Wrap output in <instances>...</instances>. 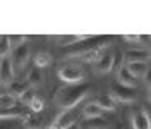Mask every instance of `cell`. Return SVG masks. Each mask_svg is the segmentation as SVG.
<instances>
[{
  "mask_svg": "<svg viewBox=\"0 0 151 129\" xmlns=\"http://www.w3.org/2000/svg\"><path fill=\"white\" fill-rule=\"evenodd\" d=\"M89 83H76V84H67L64 88H60L58 93L55 95V105L62 110L74 109L79 101L86 98V95L89 91Z\"/></svg>",
  "mask_w": 151,
  "mask_h": 129,
  "instance_id": "cell-1",
  "label": "cell"
},
{
  "mask_svg": "<svg viewBox=\"0 0 151 129\" xmlns=\"http://www.w3.org/2000/svg\"><path fill=\"white\" fill-rule=\"evenodd\" d=\"M112 45V40L106 36H89L83 40L81 43L74 45L69 52L65 54V57H83L84 54H89V52H96V50H103L105 46Z\"/></svg>",
  "mask_w": 151,
  "mask_h": 129,
  "instance_id": "cell-2",
  "label": "cell"
},
{
  "mask_svg": "<svg viewBox=\"0 0 151 129\" xmlns=\"http://www.w3.org/2000/svg\"><path fill=\"white\" fill-rule=\"evenodd\" d=\"M110 95H112L115 101H122V103H131L136 100V88L131 86H124L119 81L110 84Z\"/></svg>",
  "mask_w": 151,
  "mask_h": 129,
  "instance_id": "cell-3",
  "label": "cell"
},
{
  "mask_svg": "<svg viewBox=\"0 0 151 129\" xmlns=\"http://www.w3.org/2000/svg\"><path fill=\"white\" fill-rule=\"evenodd\" d=\"M58 78L69 84H76V83H84V72L81 67L77 65H65L62 69H58Z\"/></svg>",
  "mask_w": 151,
  "mask_h": 129,
  "instance_id": "cell-4",
  "label": "cell"
},
{
  "mask_svg": "<svg viewBox=\"0 0 151 129\" xmlns=\"http://www.w3.org/2000/svg\"><path fill=\"white\" fill-rule=\"evenodd\" d=\"M132 129H151V115L144 109H136L131 112Z\"/></svg>",
  "mask_w": 151,
  "mask_h": 129,
  "instance_id": "cell-5",
  "label": "cell"
},
{
  "mask_svg": "<svg viewBox=\"0 0 151 129\" xmlns=\"http://www.w3.org/2000/svg\"><path fill=\"white\" fill-rule=\"evenodd\" d=\"M0 78H2V84L4 86H9L10 83H14L12 79H14V62H12V59H7V57H4L2 59V62H0Z\"/></svg>",
  "mask_w": 151,
  "mask_h": 129,
  "instance_id": "cell-6",
  "label": "cell"
},
{
  "mask_svg": "<svg viewBox=\"0 0 151 129\" xmlns=\"http://www.w3.org/2000/svg\"><path fill=\"white\" fill-rule=\"evenodd\" d=\"M113 62H115V54L113 52H103L101 57L96 60V71L101 74H106L112 71Z\"/></svg>",
  "mask_w": 151,
  "mask_h": 129,
  "instance_id": "cell-7",
  "label": "cell"
},
{
  "mask_svg": "<svg viewBox=\"0 0 151 129\" xmlns=\"http://www.w3.org/2000/svg\"><path fill=\"white\" fill-rule=\"evenodd\" d=\"M28 59H29V48L26 45H21V46H17V48H14L12 62H14L16 67L22 69V67L26 65V62H28Z\"/></svg>",
  "mask_w": 151,
  "mask_h": 129,
  "instance_id": "cell-8",
  "label": "cell"
},
{
  "mask_svg": "<svg viewBox=\"0 0 151 129\" xmlns=\"http://www.w3.org/2000/svg\"><path fill=\"white\" fill-rule=\"evenodd\" d=\"M117 81L120 84H124V86H131V88H136V83H137L136 76L127 69V65L125 67H120L117 71Z\"/></svg>",
  "mask_w": 151,
  "mask_h": 129,
  "instance_id": "cell-9",
  "label": "cell"
},
{
  "mask_svg": "<svg viewBox=\"0 0 151 129\" xmlns=\"http://www.w3.org/2000/svg\"><path fill=\"white\" fill-rule=\"evenodd\" d=\"M150 59V52L146 50H127L125 55H124V60L127 64H134V62H148Z\"/></svg>",
  "mask_w": 151,
  "mask_h": 129,
  "instance_id": "cell-10",
  "label": "cell"
},
{
  "mask_svg": "<svg viewBox=\"0 0 151 129\" xmlns=\"http://www.w3.org/2000/svg\"><path fill=\"white\" fill-rule=\"evenodd\" d=\"M94 103L101 109V110H108V112H113L117 109V101L113 98L112 95H98L94 98Z\"/></svg>",
  "mask_w": 151,
  "mask_h": 129,
  "instance_id": "cell-11",
  "label": "cell"
},
{
  "mask_svg": "<svg viewBox=\"0 0 151 129\" xmlns=\"http://www.w3.org/2000/svg\"><path fill=\"white\" fill-rule=\"evenodd\" d=\"M89 38V35H64V36H58V45L62 46H74L77 43H81L83 40Z\"/></svg>",
  "mask_w": 151,
  "mask_h": 129,
  "instance_id": "cell-12",
  "label": "cell"
},
{
  "mask_svg": "<svg viewBox=\"0 0 151 129\" xmlns=\"http://www.w3.org/2000/svg\"><path fill=\"white\" fill-rule=\"evenodd\" d=\"M43 79H45V76H43V72H41V69L40 67H31L28 72V83L31 84V86H41L43 84Z\"/></svg>",
  "mask_w": 151,
  "mask_h": 129,
  "instance_id": "cell-13",
  "label": "cell"
},
{
  "mask_svg": "<svg viewBox=\"0 0 151 129\" xmlns=\"http://www.w3.org/2000/svg\"><path fill=\"white\" fill-rule=\"evenodd\" d=\"M72 122H74V117H72V115H70L67 110H64L62 114H58V115H57L53 126H55L57 129H67L70 124H72Z\"/></svg>",
  "mask_w": 151,
  "mask_h": 129,
  "instance_id": "cell-14",
  "label": "cell"
},
{
  "mask_svg": "<svg viewBox=\"0 0 151 129\" xmlns=\"http://www.w3.org/2000/svg\"><path fill=\"white\" fill-rule=\"evenodd\" d=\"M7 88H9V90H7V93H9V95H12L14 98H22V96H24V93H28L26 84L21 83V81H14V83H10Z\"/></svg>",
  "mask_w": 151,
  "mask_h": 129,
  "instance_id": "cell-15",
  "label": "cell"
},
{
  "mask_svg": "<svg viewBox=\"0 0 151 129\" xmlns=\"http://www.w3.org/2000/svg\"><path fill=\"white\" fill-rule=\"evenodd\" d=\"M24 115V110H22V107H12V109H2L0 110V117L2 120H7V119H16V117H22Z\"/></svg>",
  "mask_w": 151,
  "mask_h": 129,
  "instance_id": "cell-16",
  "label": "cell"
},
{
  "mask_svg": "<svg viewBox=\"0 0 151 129\" xmlns=\"http://www.w3.org/2000/svg\"><path fill=\"white\" fill-rule=\"evenodd\" d=\"M103 114V110L94 103V101H91V103H88L84 109H83V115H84L86 119H94V117H103L101 115Z\"/></svg>",
  "mask_w": 151,
  "mask_h": 129,
  "instance_id": "cell-17",
  "label": "cell"
},
{
  "mask_svg": "<svg viewBox=\"0 0 151 129\" xmlns=\"http://www.w3.org/2000/svg\"><path fill=\"white\" fill-rule=\"evenodd\" d=\"M127 69H129L136 78H142V76H146V72L150 71L146 62H134V64H127Z\"/></svg>",
  "mask_w": 151,
  "mask_h": 129,
  "instance_id": "cell-18",
  "label": "cell"
},
{
  "mask_svg": "<svg viewBox=\"0 0 151 129\" xmlns=\"http://www.w3.org/2000/svg\"><path fill=\"white\" fill-rule=\"evenodd\" d=\"M50 62H52V55H50L48 52H38L36 55H35V65L40 67V69L48 67Z\"/></svg>",
  "mask_w": 151,
  "mask_h": 129,
  "instance_id": "cell-19",
  "label": "cell"
},
{
  "mask_svg": "<svg viewBox=\"0 0 151 129\" xmlns=\"http://www.w3.org/2000/svg\"><path fill=\"white\" fill-rule=\"evenodd\" d=\"M108 120L105 117H94V119H88L86 128L88 129H108Z\"/></svg>",
  "mask_w": 151,
  "mask_h": 129,
  "instance_id": "cell-20",
  "label": "cell"
},
{
  "mask_svg": "<svg viewBox=\"0 0 151 129\" xmlns=\"http://www.w3.org/2000/svg\"><path fill=\"white\" fill-rule=\"evenodd\" d=\"M0 103H2V109H12V107L17 105V103H16V98H14L12 95H9V93H2Z\"/></svg>",
  "mask_w": 151,
  "mask_h": 129,
  "instance_id": "cell-21",
  "label": "cell"
},
{
  "mask_svg": "<svg viewBox=\"0 0 151 129\" xmlns=\"http://www.w3.org/2000/svg\"><path fill=\"white\" fill-rule=\"evenodd\" d=\"M10 48H12V45H10V40L9 36H2V46H0V57L4 59V57H7V54L10 52Z\"/></svg>",
  "mask_w": 151,
  "mask_h": 129,
  "instance_id": "cell-22",
  "label": "cell"
},
{
  "mask_svg": "<svg viewBox=\"0 0 151 129\" xmlns=\"http://www.w3.org/2000/svg\"><path fill=\"white\" fill-rule=\"evenodd\" d=\"M101 54H103L101 50H96V52H89V54H84V55L79 57V59H81V60H84V62H94V64H96V60L101 57Z\"/></svg>",
  "mask_w": 151,
  "mask_h": 129,
  "instance_id": "cell-23",
  "label": "cell"
},
{
  "mask_svg": "<svg viewBox=\"0 0 151 129\" xmlns=\"http://www.w3.org/2000/svg\"><path fill=\"white\" fill-rule=\"evenodd\" d=\"M24 128H26V129H40V128H41V120L31 115L29 119L24 120Z\"/></svg>",
  "mask_w": 151,
  "mask_h": 129,
  "instance_id": "cell-24",
  "label": "cell"
},
{
  "mask_svg": "<svg viewBox=\"0 0 151 129\" xmlns=\"http://www.w3.org/2000/svg\"><path fill=\"white\" fill-rule=\"evenodd\" d=\"M9 40H10V45L14 46V48H17V46L24 45L26 35H12V36H9Z\"/></svg>",
  "mask_w": 151,
  "mask_h": 129,
  "instance_id": "cell-25",
  "label": "cell"
},
{
  "mask_svg": "<svg viewBox=\"0 0 151 129\" xmlns=\"http://www.w3.org/2000/svg\"><path fill=\"white\" fill-rule=\"evenodd\" d=\"M29 107H31V110H33V112H41L43 109H45V101H43V98L36 96V98L33 100V103H31Z\"/></svg>",
  "mask_w": 151,
  "mask_h": 129,
  "instance_id": "cell-26",
  "label": "cell"
},
{
  "mask_svg": "<svg viewBox=\"0 0 151 129\" xmlns=\"http://www.w3.org/2000/svg\"><path fill=\"white\" fill-rule=\"evenodd\" d=\"M35 98H36V96L33 95V91H29V90H28V93H24V96H22L21 100L24 101V103H28V105H31V103H33V100H35Z\"/></svg>",
  "mask_w": 151,
  "mask_h": 129,
  "instance_id": "cell-27",
  "label": "cell"
},
{
  "mask_svg": "<svg viewBox=\"0 0 151 129\" xmlns=\"http://www.w3.org/2000/svg\"><path fill=\"white\" fill-rule=\"evenodd\" d=\"M124 38L127 40V41H139V35H124Z\"/></svg>",
  "mask_w": 151,
  "mask_h": 129,
  "instance_id": "cell-28",
  "label": "cell"
},
{
  "mask_svg": "<svg viewBox=\"0 0 151 129\" xmlns=\"http://www.w3.org/2000/svg\"><path fill=\"white\" fill-rule=\"evenodd\" d=\"M139 41H142V43H151V36L150 35H139Z\"/></svg>",
  "mask_w": 151,
  "mask_h": 129,
  "instance_id": "cell-29",
  "label": "cell"
},
{
  "mask_svg": "<svg viewBox=\"0 0 151 129\" xmlns=\"http://www.w3.org/2000/svg\"><path fill=\"white\" fill-rule=\"evenodd\" d=\"M144 78H146V83L150 84V88H151V69L146 72V76H144Z\"/></svg>",
  "mask_w": 151,
  "mask_h": 129,
  "instance_id": "cell-30",
  "label": "cell"
},
{
  "mask_svg": "<svg viewBox=\"0 0 151 129\" xmlns=\"http://www.w3.org/2000/svg\"><path fill=\"white\" fill-rule=\"evenodd\" d=\"M67 129H81V126H79V124H77V122L74 120V122H72V124H70V126H69Z\"/></svg>",
  "mask_w": 151,
  "mask_h": 129,
  "instance_id": "cell-31",
  "label": "cell"
},
{
  "mask_svg": "<svg viewBox=\"0 0 151 129\" xmlns=\"http://www.w3.org/2000/svg\"><path fill=\"white\" fill-rule=\"evenodd\" d=\"M148 98H150V101H151V88L148 90Z\"/></svg>",
  "mask_w": 151,
  "mask_h": 129,
  "instance_id": "cell-32",
  "label": "cell"
},
{
  "mask_svg": "<svg viewBox=\"0 0 151 129\" xmlns=\"http://www.w3.org/2000/svg\"><path fill=\"white\" fill-rule=\"evenodd\" d=\"M47 129H57V128L53 126V124H52V126H50V128H47Z\"/></svg>",
  "mask_w": 151,
  "mask_h": 129,
  "instance_id": "cell-33",
  "label": "cell"
}]
</instances>
